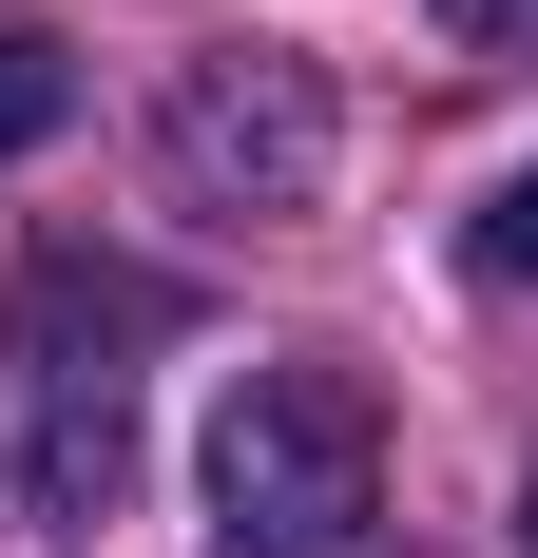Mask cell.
<instances>
[{
    "instance_id": "6da1fadb",
    "label": "cell",
    "mask_w": 538,
    "mask_h": 558,
    "mask_svg": "<svg viewBox=\"0 0 538 558\" xmlns=\"http://www.w3.org/2000/svg\"><path fill=\"white\" fill-rule=\"evenodd\" d=\"M135 347H173V289L115 251H39L0 308V482L39 539H97L135 501Z\"/></svg>"
},
{
    "instance_id": "7a4b0ae2",
    "label": "cell",
    "mask_w": 538,
    "mask_h": 558,
    "mask_svg": "<svg viewBox=\"0 0 538 558\" xmlns=\"http://www.w3.org/2000/svg\"><path fill=\"white\" fill-rule=\"evenodd\" d=\"M193 501L231 558H346L384 520V424L346 366H231L212 444H193Z\"/></svg>"
},
{
    "instance_id": "3957f363",
    "label": "cell",
    "mask_w": 538,
    "mask_h": 558,
    "mask_svg": "<svg viewBox=\"0 0 538 558\" xmlns=\"http://www.w3.org/2000/svg\"><path fill=\"white\" fill-rule=\"evenodd\" d=\"M155 173L193 193V213H308L327 193V77L308 58H193L173 77V116H155Z\"/></svg>"
},
{
    "instance_id": "277c9868",
    "label": "cell",
    "mask_w": 538,
    "mask_h": 558,
    "mask_svg": "<svg viewBox=\"0 0 538 558\" xmlns=\"http://www.w3.org/2000/svg\"><path fill=\"white\" fill-rule=\"evenodd\" d=\"M58 116H77V58H58V20H0V173L39 155Z\"/></svg>"
},
{
    "instance_id": "5b68a950",
    "label": "cell",
    "mask_w": 538,
    "mask_h": 558,
    "mask_svg": "<svg viewBox=\"0 0 538 558\" xmlns=\"http://www.w3.org/2000/svg\"><path fill=\"white\" fill-rule=\"evenodd\" d=\"M462 270H481V289H538V155L500 173L481 213H462Z\"/></svg>"
},
{
    "instance_id": "8992f818",
    "label": "cell",
    "mask_w": 538,
    "mask_h": 558,
    "mask_svg": "<svg viewBox=\"0 0 538 558\" xmlns=\"http://www.w3.org/2000/svg\"><path fill=\"white\" fill-rule=\"evenodd\" d=\"M442 39H481V58H538V0H442Z\"/></svg>"
},
{
    "instance_id": "52a82bcc",
    "label": "cell",
    "mask_w": 538,
    "mask_h": 558,
    "mask_svg": "<svg viewBox=\"0 0 538 558\" xmlns=\"http://www.w3.org/2000/svg\"><path fill=\"white\" fill-rule=\"evenodd\" d=\"M519 558H538V482H519Z\"/></svg>"
}]
</instances>
